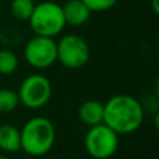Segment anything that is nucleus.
<instances>
[{
    "mask_svg": "<svg viewBox=\"0 0 159 159\" xmlns=\"http://www.w3.org/2000/svg\"><path fill=\"white\" fill-rule=\"evenodd\" d=\"M21 149V134L13 124H0V151L6 154H16Z\"/></svg>",
    "mask_w": 159,
    "mask_h": 159,
    "instance_id": "10",
    "label": "nucleus"
},
{
    "mask_svg": "<svg viewBox=\"0 0 159 159\" xmlns=\"http://www.w3.org/2000/svg\"><path fill=\"white\" fill-rule=\"evenodd\" d=\"M57 45V60L66 69H81L89 61L91 49L88 42L75 34L64 35L56 42Z\"/></svg>",
    "mask_w": 159,
    "mask_h": 159,
    "instance_id": "5",
    "label": "nucleus"
},
{
    "mask_svg": "<svg viewBox=\"0 0 159 159\" xmlns=\"http://www.w3.org/2000/svg\"><path fill=\"white\" fill-rule=\"evenodd\" d=\"M144 121V107L137 98L117 93L103 103V124L116 134H131Z\"/></svg>",
    "mask_w": 159,
    "mask_h": 159,
    "instance_id": "1",
    "label": "nucleus"
},
{
    "mask_svg": "<svg viewBox=\"0 0 159 159\" xmlns=\"http://www.w3.org/2000/svg\"><path fill=\"white\" fill-rule=\"evenodd\" d=\"M91 13H103L117 4L119 0H82Z\"/></svg>",
    "mask_w": 159,
    "mask_h": 159,
    "instance_id": "14",
    "label": "nucleus"
},
{
    "mask_svg": "<svg viewBox=\"0 0 159 159\" xmlns=\"http://www.w3.org/2000/svg\"><path fill=\"white\" fill-rule=\"evenodd\" d=\"M24 57L34 69H49L57 61V45L55 38L35 35L25 45Z\"/></svg>",
    "mask_w": 159,
    "mask_h": 159,
    "instance_id": "7",
    "label": "nucleus"
},
{
    "mask_svg": "<svg viewBox=\"0 0 159 159\" xmlns=\"http://www.w3.org/2000/svg\"><path fill=\"white\" fill-rule=\"evenodd\" d=\"M35 7L34 0H11L10 13L18 21H28Z\"/></svg>",
    "mask_w": 159,
    "mask_h": 159,
    "instance_id": "11",
    "label": "nucleus"
},
{
    "mask_svg": "<svg viewBox=\"0 0 159 159\" xmlns=\"http://www.w3.org/2000/svg\"><path fill=\"white\" fill-rule=\"evenodd\" d=\"M20 98L18 92L11 88L0 89V113H11L18 107Z\"/></svg>",
    "mask_w": 159,
    "mask_h": 159,
    "instance_id": "12",
    "label": "nucleus"
},
{
    "mask_svg": "<svg viewBox=\"0 0 159 159\" xmlns=\"http://www.w3.org/2000/svg\"><path fill=\"white\" fill-rule=\"evenodd\" d=\"M18 69V57L8 49L0 50V75H10Z\"/></svg>",
    "mask_w": 159,
    "mask_h": 159,
    "instance_id": "13",
    "label": "nucleus"
},
{
    "mask_svg": "<svg viewBox=\"0 0 159 159\" xmlns=\"http://www.w3.org/2000/svg\"><path fill=\"white\" fill-rule=\"evenodd\" d=\"M28 22L35 35L48 38L57 36L66 27L63 8L56 2H41L35 4Z\"/></svg>",
    "mask_w": 159,
    "mask_h": 159,
    "instance_id": "3",
    "label": "nucleus"
},
{
    "mask_svg": "<svg viewBox=\"0 0 159 159\" xmlns=\"http://www.w3.org/2000/svg\"><path fill=\"white\" fill-rule=\"evenodd\" d=\"M77 116L82 124L88 127L103 123V103L98 99L84 101L78 107Z\"/></svg>",
    "mask_w": 159,
    "mask_h": 159,
    "instance_id": "9",
    "label": "nucleus"
},
{
    "mask_svg": "<svg viewBox=\"0 0 159 159\" xmlns=\"http://www.w3.org/2000/svg\"><path fill=\"white\" fill-rule=\"evenodd\" d=\"M20 103L28 109H41L52 98V84L43 74H31L22 80L18 88Z\"/></svg>",
    "mask_w": 159,
    "mask_h": 159,
    "instance_id": "6",
    "label": "nucleus"
},
{
    "mask_svg": "<svg viewBox=\"0 0 159 159\" xmlns=\"http://www.w3.org/2000/svg\"><path fill=\"white\" fill-rule=\"evenodd\" d=\"M0 159H10V158H8V157H6L4 154H0Z\"/></svg>",
    "mask_w": 159,
    "mask_h": 159,
    "instance_id": "16",
    "label": "nucleus"
},
{
    "mask_svg": "<svg viewBox=\"0 0 159 159\" xmlns=\"http://www.w3.org/2000/svg\"><path fill=\"white\" fill-rule=\"evenodd\" d=\"M63 16L66 25H71V27H81L89 20L91 11L89 8L85 6L82 0H69L63 6Z\"/></svg>",
    "mask_w": 159,
    "mask_h": 159,
    "instance_id": "8",
    "label": "nucleus"
},
{
    "mask_svg": "<svg viewBox=\"0 0 159 159\" xmlns=\"http://www.w3.org/2000/svg\"><path fill=\"white\" fill-rule=\"evenodd\" d=\"M21 149L31 157H43L53 148L56 141V129L49 119L35 116L30 119L20 130Z\"/></svg>",
    "mask_w": 159,
    "mask_h": 159,
    "instance_id": "2",
    "label": "nucleus"
},
{
    "mask_svg": "<svg viewBox=\"0 0 159 159\" xmlns=\"http://www.w3.org/2000/svg\"><path fill=\"white\" fill-rule=\"evenodd\" d=\"M152 4V10H154L155 14H159V0H151Z\"/></svg>",
    "mask_w": 159,
    "mask_h": 159,
    "instance_id": "15",
    "label": "nucleus"
},
{
    "mask_svg": "<svg viewBox=\"0 0 159 159\" xmlns=\"http://www.w3.org/2000/svg\"><path fill=\"white\" fill-rule=\"evenodd\" d=\"M87 154L93 159H109L119 148V134L101 123L88 129L84 138Z\"/></svg>",
    "mask_w": 159,
    "mask_h": 159,
    "instance_id": "4",
    "label": "nucleus"
}]
</instances>
